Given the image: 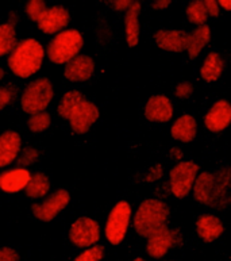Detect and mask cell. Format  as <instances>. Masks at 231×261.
<instances>
[{"label":"cell","instance_id":"cell-1","mask_svg":"<svg viewBox=\"0 0 231 261\" xmlns=\"http://www.w3.org/2000/svg\"><path fill=\"white\" fill-rule=\"evenodd\" d=\"M230 168L223 167L215 172L200 173L193 184V198L204 206H211L216 210H224L230 203Z\"/></svg>","mask_w":231,"mask_h":261},{"label":"cell","instance_id":"cell-2","mask_svg":"<svg viewBox=\"0 0 231 261\" xmlns=\"http://www.w3.org/2000/svg\"><path fill=\"white\" fill-rule=\"evenodd\" d=\"M59 114L69 121L73 132L85 134L98 121L99 109L78 91H69L61 99Z\"/></svg>","mask_w":231,"mask_h":261},{"label":"cell","instance_id":"cell-3","mask_svg":"<svg viewBox=\"0 0 231 261\" xmlns=\"http://www.w3.org/2000/svg\"><path fill=\"white\" fill-rule=\"evenodd\" d=\"M43 51L42 45L34 38L23 39L14 47L8 57V66L12 73L22 79H27L37 73L42 65Z\"/></svg>","mask_w":231,"mask_h":261},{"label":"cell","instance_id":"cell-4","mask_svg":"<svg viewBox=\"0 0 231 261\" xmlns=\"http://www.w3.org/2000/svg\"><path fill=\"white\" fill-rule=\"evenodd\" d=\"M169 218V207L158 199H146L139 204L134 217V227L141 237H149L154 230L165 225Z\"/></svg>","mask_w":231,"mask_h":261},{"label":"cell","instance_id":"cell-5","mask_svg":"<svg viewBox=\"0 0 231 261\" xmlns=\"http://www.w3.org/2000/svg\"><path fill=\"white\" fill-rule=\"evenodd\" d=\"M82 43V35L75 29L59 33V35H55L47 46L49 59L54 64L69 63L81 50Z\"/></svg>","mask_w":231,"mask_h":261},{"label":"cell","instance_id":"cell-6","mask_svg":"<svg viewBox=\"0 0 231 261\" xmlns=\"http://www.w3.org/2000/svg\"><path fill=\"white\" fill-rule=\"evenodd\" d=\"M53 86L50 80L45 77L37 79L26 87V90L22 94L20 105L24 113L37 114L42 113L46 110L49 103L53 99Z\"/></svg>","mask_w":231,"mask_h":261},{"label":"cell","instance_id":"cell-7","mask_svg":"<svg viewBox=\"0 0 231 261\" xmlns=\"http://www.w3.org/2000/svg\"><path fill=\"white\" fill-rule=\"evenodd\" d=\"M199 173V165L193 161H183L170 171V191L177 199H184L192 190Z\"/></svg>","mask_w":231,"mask_h":261},{"label":"cell","instance_id":"cell-8","mask_svg":"<svg viewBox=\"0 0 231 261\" xmlns=\"http://www.w3.org/2000/svg\"><path fill=\"white\" fill-rule=\"evenodd\" d=\"M131 207L127 202L122 200L111 210L106 225V237L111 245H119L126 237L129 229Z\"/></svg>","mask_w":231,"mask_h":261},{"label":"cell","instance_id":"cell-9","mask_svg":"<svg viewBox=\"0 0 231 261\" xmlns=\"http://www.w3.org/2000/svg\"><path fill=\"white\" fill-rule=\"evenodd\" d=\"M181 242V233L179 230H170L166 225L156 229L148 237V253L150 257L161 258L172 249L173 246Z\"/></svg>","mask_w":231,"mask_h":261},{"label":"cell","instance_id":"cell-10","mask_svg":"<svg viewBox=\"0 0 231 261\" xmlns=\"http://www.w3.org/2000/svg\"><path fill=\"white\" fill-rule=\"evenodd\" d=\"M69 238L77 248H91L96 245L100 238L99 223L92 218L81 217L73 222L69 230Z\"/></svg>","mask_w":231,"mask_h":261},{"label":"cell","instance_id":"cell-11","mask_svg":"<svg viewBox=\"0 0 231 261\" xmlns=\"http://www.w3.org/2000/svg\"><path fill=\"white\" fill-rule=\"evenodd\" d=\"M69 200H71L69 192L61 188V190H57L55 192H53L41 204H33V214L41 222H50L55 218V215L61 213L68 206Z\"/></svg>","mask_w":231,"mask_h":261},{"label":"cell","instance_id":"cell-12","mask_svg":"<svg viewBox=\"0 0 231 261\" xmlns=\"http://www.w3.org/2000/svg\"><path fill=\"white\" fill-rule=\"evenodd\" d=\"M69 20H71V15L67 8L54 6V7L46 8L37 22H38L39 30H42L45 34H59L69 24Z\"/></svg>","mask_w":231,"mask_h":261},{"label":"cell","instance_id":"cell-13","mask_svg":"<svg viewBox=\"0 0 231 261\" xmlns=\"http://www.w3.org/2000/svg\"><path fill=\"white\" fill-rule=\"evenodd\" d=\"M231 122V106L227 100H218L204 118V125L210 132L222 133Z\"/></svg>","mask_w":231,"mask_h":261},{"label":"cell","instance_id":"cell-14","mask_svg":"<svg viewBox=\"0 0 231 261\" xmlns=\"http://www.w3.org/2000/svg\"><path fill=\"white\" fill-rule=\"evenodd\" d=\"M95 72V63L90 56L81 55L76 56L75 59H72L69 63H67L64 74L65 79L69 82L80 83L86 82L88 79L92 77Z\"/></svg>","mask_w":231,"mask_h":261},{"label":"cell","instance_id":"cell-15","mask_svg":"<svg viewBox=\"0 0 231 261\" xmlns=\"http://www.w3.org/2000/svg\"><path fill=\"white\" fill-rule=\"evenodd\" d=\"M145 117L150 122L165 123L173 117L172 103L164 95H156L148 100L145 107Z\"/></svg>","mask_w":231,"mask_h":261},{"label":"cell","instance_id":"cell-16","mask_svg":"<svg viewBox=\"0 0 231 261\" xmlns=\"http://www.w3.org/2000/svg\"><path fill=\"white\" fill-rule=\"evenodd\" d=\"M188 33L184 30H158L154 34V41L162 50L180 53L187 49Z\"/></svg>","mask_w":231,"mask_h":261},{"label":"cell","instance_id":"cell-17","mask_svg":"<svg viewBox=\"0 0 231 261\" xmlns=\"http://www.w3.org/2000/svg\"><path fill=\"white\" fill-rule=\"evenodd\" d=\"M30 172L26 168H15L0 173V190L8 194H15L27 186Z\"/></svg>","mask_w":231,"mask_h":261},{"label":"cell","instance_id":"cell-18","mask_svg":"<svg viewBox=\"0 0 231 261\" xmlns=\"http://www.w3.org/2000/svg\"><path fill=\"white\" fill-rule=\"evenodd\" d=\"M223 223L215 215L203 214L196 221V233L207 244L218 240L223 234Z\"/></svg>","mask_w":231,"mask_h":261},{"label":"cell","instance_id":"cell-19","mask_svg":"<svg viewBox=\"0 0 231 261\" xmlns=\"http://www.w3.org/2000/svg\"><path fill=\"white\" fill-rule=\"evenodd\" d=\"M20 136L16 132L8 130L0 136V168L10 165L19 156Z\"/></svg>","mask_w":231,"mask_h":261},{"label":"cell","instance_id":"cell-20","mask_svg":"<svg viewBox=\"0 0 231 261\" xmlns=\"http://www.w3.org/2000/svg\"><path fill=\"white\" fill-rule=\"evenodd\" d=\"M172 137L176 141H180V142H191V141L195 140L196 133H197V123H196V119L189 115V114H185L183 117H180L175 123H173L172 129Z\"/></svg>","mask_w":231,"mask_h":261},{"label":"cell","instance_id":"cell-21","mask_svg":"<svg viewBox=\"0 0 231 261\" xmlns=\"http://www.w3.org/2000/svg\"><path fill=\"white\" fill-rule=\"evenodd\" d=\"M139 12H141V4L138 2H133L125 14L126 39L130 47L137 46L139 41V20H138Z\"/></svg>","mask_w":231,"mask_h":261},{"label":"cell","instance_id":"cell-22","mask_svg":"<svg viewBox=\"0 0 231 261\" xmlns=\"http://www.w3.org/2000/svg\"><path fill=\"white\" fill-rule=\"evenodd\" d=\"M210 39H211V30L207 24L197 26L191 34H188V39H187V50H188L189 57L192 60L199 57L201 50L210 42Z\"/></svg>","mask_w":231,"mask_h":261},{"label":"cell","instance_id":"cell-23","mask_svg":"<svg viewBox=\"0 0 231 261\" xmlns=\"http://www.w3.org/2000/svg\"><path fill=\"white\" fill-rule=\"evenodd\" d=\"M223 69L224 61L222 56L216 51H211V53H208L206 60H204L200 74H201V79H204L206 82H216L223 73Z\"/></svg>","mask_w":231,"mask_h":261},{"label":"cell","instance_id":"cell-24","mask_svg":"<svg viewBox=\"0 0 231 261\" xmlns=\"http://www.w3.org/2000/svg\"><path fill=\"white\" fill-rule=\"evenodd\" d=\"M24 190L28 198H43L50 190V180L42 172H36L34 175H30V180Z\"/></svg>","mask_w":231,"mask_h":261},{"label":"cell","instance_id":"cell-25","mask_svg":"<svg viewBox=\"0 0 231 261\" xmlns=\"http://www.w3.org/2000/svg\"><path fill=\"white\" fill-rule=\"evenodd\" d=\"M16 46V33L12 23L0 24V57L8 55Z\"/></svg>","mask_w":231,"mask_h":261},{"label":"cell","instance_id":"cell-26","mask_svg":"<svg viewBox=\"0 0 231 261\" xmlns=\"http://www.w3.org/2000/svg\"><path fill=\"white\" fill-rule=\"evenodd\" d=\"M185 12H187V18H188L189 22L193 24H197V26L206 24L208 19L207 10H206L204 2H201V0H196V2L188 4Z\"/></svg>","mask_w":231,"mask_h":261},{"label":"cell","instance_id":"cell-27","mask_svg":"<svg viewBox=\"0 0 231 261\" xmlns=\"http://www.w3.org/2000/svg\"><path fill=\"white\" fill-rule=\"evenodd\" d=\"M50 123V114L46 113V111H42V113L33 114L32 117H30V119H28V129L37 134V133H42L49 129Z\"/></svg>","mask_w":231,"mask_h":261},{"label":"cell","instance_id":"cell-28","mask_svg":"<svg viewBox=\"0 0 231 261\" xmlns=\"http://www.w3.org/2000/svg\"><path fill=\"white\" fill-rule=\"evenodd\" d=\"M104 257V246L94 245L80 253L73 261H100Z\"/></svg>","mask_w":231,"mask_h":261},{"label":"cell","instance_id":"cell-29","mask_svg":"<svg viewBox=\"0 0 231 261\" xmlns=\"http://www.w3.org/2000/svg\"><path fill=\"white\" fill-rule=\"evenodd\" d=\"M46 10V4L42 0H32L26 4V12L28 18L34 22L39 19V16L42 15V12Z\"/></svg>","mask_w":231,"mask_h":261},{"label":"cell","instance_id":"cell-30","mask_svg":"<svg viewBox=\"0 0 231 261\" xmlns=\"http://www.w3.org/2000/svg\"><path fill=\"white\" fill-rule=\"evenodd\" d=\"M37 159H38V150L34 148H26L20 154L19 160H18V164L22 165L20 168L27 167V165H33L36 163Z\"/></svg>","mask_w":231,"mask_h":261},{"label":"cell","instance_id":"cell-31","mask_svg":"<svg viewBox=\"0 0 231 261\" xmlns=\"http://www.w3.org/2000/svg\"><path fill=\"white\" fill-rule=\"evenodd\" d=\"M16 94L15 88H10V87H0V111L6 107V106L12 100L14 95Z\"/></svg>","mask_w":231,"mask_h":261},{"label":"cell","instance_id":"cell-32","mask_svg":"<svg viewBox=\"0 0 231 261\" xmlns=\"http://www.w3.org/2000/svg\"><path fill=\"white\" fill-rule=\"evenodd\" d=\"M193 94V86L189 82H183L177 84L175 95L180 99H188Z\"/></svg>","mask_w":231,"mask_h":261},{"label":"cell","instance_id":"cell-33","mask_svg":"<svg viewBox=\"0 0 231 261\" xmlns=\"http://www.w3.org/2000/svg\"><path fill=\"white\" fill-rule=\"evenodd\" d=\"M0 261H20L19 253L12 248H0Z\"/></svg>","mask_w":231,"mask_h":261},{"label":"cell","instance_id":"cell-34","mask_svg":"<svg viewBox=\"0 0 231 261\" xmlns=\"http://www.w3.org/2000/svg\"><path fill=\"white\" fill-rule=\"evenodd\" d=\"M161 176H162V167L160 164H156L150 168L149 175L145 177V181H156V180L161 179Z\"/></svg>","mask_w":231,"mask_h":261},{"label":"cell","instance_id":"cell-35","mask_svg":"<svg viewBox=\"0 0 231 261\" xmlns=\"http://www.w3.org/2000/svg\"><path fill=\"white\" fill-rule=\"evenodd\" d=\"M204 6H206V10H207V14L210 16H216L219 15V3L215 2V0H207L204 2Z\"/></svg>","mask_w":231,"mask_h":261},{"label":"cell","instance_id":"cell-36","mask_svg":"<svg viewBox=\"0 0 231 261\" xmlns=\"http://www.w3.org/2000/svg\"><path fill=\"white\" fill-rule=\"evenodd\" d=\"M131 4H133L131 0H115V2H112V6L117 11H127Z\"/></svg>","mask_w":231,"mask_h":261},{"label":"cell","instance_id":"cell-37","mask_svg":"<svg viewBox=\"0 0 231 261\" xmlns=\"http://www.w3.org/2000/svg\"><path fill=\"white\" fill-rule=\"evenodd\" d=\"M170 3H172L170 0H157V2L152 4V7L154 10H166L170 6Z\"/></svg>","mask_w":231,"mask_h":261},{"label":"cell","instance_id":"cell-38","mask_svg":"<svg viewBox=\"0 0 231 261\" xmlns=\"http://www.w3.org/2000/svg\"><path fill=\"white\" fill-rule=\"evenodd\" d=\"M170 154H172L173 159H177V160H181V159H183V152H181L180 148H172Z\"/></svg>","mask_w":231,"mask_h":261},{"label":"cell","instance_id":"cell-39","mask_svg":"<svg viewBox=\"0 0 231 261\" xmlns=\"http://www.w3.org/2000/svg\"><path fill=\"white\" fill-rule=\"evenodd\" d=\"M218 3H220V6H222L226 11H230L231 10V2H228V0H220Z\"/></svg>","mask_w":231,"mask_h":261},{"label":"cell","instance_id":"cell-40","mask_svg":"<svg viewBox=\"0 0 231 261\" xmlns=\"http://www.w3.org/2000/svg\"><path fill=\"white\" fill-rule=\"evenodd\" d=\"M3 76H4V70L2 69V68H0V80L3 79Z\"/></svg>","mask_w":231,"mask_h":261},{"label":"cell","instance_id":"cell-41","mask_svg":"<svg viewBox=\"0 0 231 261\" xmlns=\"http://www.w3.org/2000/svg\"><path fill=\"white\" fill-rule=\"evenodd\" d=\"M134 261H146V260H145V258H142V257H138V258H135Z\"/></svg>","mask_w":231,"mask_h":261}]
</instances>
